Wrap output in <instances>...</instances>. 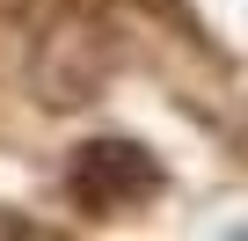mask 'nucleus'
<instances>
[{"label":"nucleus","instance_id":"f257e3e1","mask_svg":"<svg viewBox=\"0 0 248 241\" xmlns=\"http://www.w3.org/2000/svg\"><path fill=\"white\" fill-rule=\"evenodd\" d=\"M154 183H161L154 161H146L139 146H117V139H102V146H88V154L73 161V197H80L88 212H117V205L146 197Z\"/></svg>","mask_w":248,"mask_h":241}]
</instances>
